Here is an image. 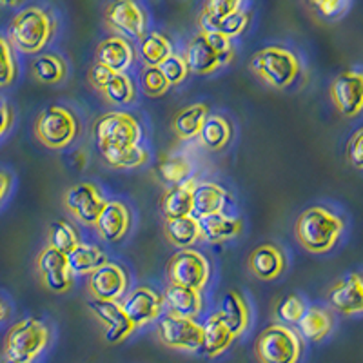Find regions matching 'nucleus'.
Instances as JSON below:
<instances>
[{
	"mask_svg": "<svg viewBox=\"0 0 363 363\" xmlns=\"http://www.w3.org/2000/svg\"><path fill=\"white\" fill-rule=\"evenodd\" d=\"M347 220L329 206H311L301 211L294 223L298 244L311 255H327L342 242Z\"/></svg>",
	"mask_w": 363,
	"mask_h": 363,
	"instance_id": "obj_1",
	"label": "nucleus"
},
{
	"mask_svg": "<svg viewBox=\"0 0 363 363\" xmlns=\"http://www.w3.org/2000/svg\"><path fill=\"white\" fill-rule=\"evenodd\" d=\"M249 69L272 89H291L303 73V62L285 45H265L249 60Z\"/></svg>",
	"mask_w": 363,
	"mask_h": 363,
	"instance_id": "obj_2",
	"label": "nucleus"
},
{
	"mask_svg": "<svg viewBox=\"0 0 363 363\" xmlns=\"http://www.w3.org/2000/svg\"><path fill=\"white\" fill-rule=\"evenodd\" d=\"M57 33V21L48 9L29 6L21 9L9 24L11 45L24 55H40Z\"/></svg>",
	"mask_w": 363,
	"mask_h": 363,
	"instance_id": "obj_3",
	"label": "nucleus"
},
{
	"mask_svg": "<svg viewBox=\"0 0 363 363\" xmlns=\"http://www.w3.org/2000/svg\"><path fill=\"white\" fill-rule=\"evenodd\" d=\"M51 343L50 325L37 316H28L13 323L4 336L2 354L6 362L33 363Z\"/></svg>",
	"mask_w": 363,
	"mask_h": 363,
	"instance_id": "obj_4",
	"label": "nucleus"
},
{
	"mask_svg": "<svg viewBox=\"0 0 363 363\" xmlns=\"http://www.w3.org/2000/svg\"><path fill=\"white\" fill-rule=\"evenodd\" d=\"M142 136L144 129L140 120L129 111L115 109L102 113L93 122V138L100 155L140 144Z\"/></svg>",
	"mask_w": 363,
	"mask_h": 363,
	"instance_id": "obj_5",
	"label": "nucleus"
},
{
	"mask_svg": "<svg viewBox=\"0 0 363 363\" xmlns=\"http://www.w3.org/2000/svg\"><path fill=\"white\" fill-rule=\"evenodd\" d=\"M306 352V340L294 327L271 323L255 340V358L258 363H300Z\"/></svg>",
	"mask_w": 363,
	"mask_h": 363,
	"instance_id": "obj_6",
	"label": "nucleus"
},
{
	"mask_svg": "<svg viewBox=\"0 0 363 363\" xmlns=\"http://www.w3.org/2000/svg\"><path fill=\"white\" fill-rule=\"evenodd\" d=\"M35 136L44 147L60 151L80 136V120L73 109L60 104L48 106L35 120Z\"/></svg>",
	"mask_w": 363,
	"mask_h": 363,
	"instance_id": "obj_7",
	"label": "nucleus"
},
{
	"mask_svg": "<svg viewBox=\"0 0 363 363\" xmlns=\"http://www.w3.org/2000/svg\"><path fill=\"white\" fill-rule=\"evenodd\" d=\"M157 338L162 345L173 351L199 352L203 345V323L165 311L157 322Z\"/></svg>",
	"mask_w": 363,
	"mask_h": 363,
	"instance_id": "obj_8",
	"label": "nucleus"
},
{
	"mask_svg": "<svg viewBox=\"0 0 363 363\" xmlns=\"http://www.w3.org/2000/svg\"><path fill=\"white\" fill-rule=\"evenodd\" d=\"M167 284L184 285L203 291L211 281V262L203 252L191 249H178L165 265Z\"/></svg>",
	"mask_w": 363,
	"mask_h": 363,
	"instance_id": "obj_9",
	"label": "nucleus"
},
{
	"mask_svg": "<svg viewBox=\"0 0 363 363\" xmlns=\"http://www.w3.org/2000/svg\"><path fill=\"white\" fill-rule=\"evenodd\" d=\"M104 22L113 35L129 40H140L149 31L147 11L136 0H111L104 9Z\"/></svg>",
	"mask_w": 363,
	"mask_h": 363,
	"instance_id": "obj_10",
	"label": "nucleus"
},
{
	"mask_svg": "<svg viewBox=\"0 0 363 363\" xmlns=\"http://www.w3.org/2000/svg\"><path fill=\"white\" fill-rule=\"evenodd\" d=\"M64 207L79 223L95 227L109 200L95 182H79L64 193Z\"/></svg>",
	"mask_w": 363,
	"mask_h": 363,
	"instance_id": "obj_11",
	"label": "nucleus"
},
{
	"mask_svg": "<svg viewBox=\"0 0 363 363\" xmlns=\"http://www.w3.org/2000/svg\"><path fill=\"white\" fill-rule=\"evenodd\" d=\"M120 303L136 329L158 322L167 309L164 293L157 291L155 287H149V285H138L131 289L120 300Z\"/></svg>",
	"mask_w": 363,
	"mask_h": 363,
	"instance_id": "obj_12",
	"label": "nucleus"
},
{
	"mask_svg": "<svg viewBox=\"0 0 363 363\" xmlns=\"http://www.w3.org/2000/svg\"><path fill=\"white\" fill-rule=\"evenodd\" d=\"M329 96L336 111L345 118H356L363 113V71L345 69L329 86Z\"/></svg>",
	"mask_w": 363,
	"mask_h": 363,
	"instance_id": "obj_13",
	"label": "nucleus"
},
{
	"mask_svg": "<svg viewBox=\"0 0 363 363\" xmlns=\"http://www.w3.org/2000/svg\"><path fill=\"white\" fill-rule=\"evenodd\" d=\"M129 284L131 277L124 265L118 262H106L87 277V293L93 300L120 301L129 293Z\"/></svg>",
	"mask_w": 363,
	"mask_h": 363,
	"instance_id": "obj_14",
	"label": "nucleus"
},
{
	"mask_svg": "<svg viewBox=\"0 0 363 363\" xmlns=\"http://www.w3.org/2000/svg\"><path fill=\"white\" fill-rule=\"evenodd\" d=\"M37 271L42 285L55 294H66L73 289L74 274L66 252L45 245L37 256Z\"/></svg>",
	"mask_w": 363,
	"mask_h": 363,
	"instance_id": "obj_15",
	"label": "nucleus"
},
{
	"mask_svg": "<svg viewBox=\"0 0 363 363\" xmlns=\"http://www.w3.org/2000/svg\"><path fill=\"white\" fill-rule=\"evenodd\" d=\"M93 316L102 323L104 327V340L109 345H118L125 342L129 336L136 330L129 316L125 314L124 307L120 301H108V300H93L87 303Z\"/></svg>",
	"mask_w": 363,
	"mask_h": 363,
	"instance_id": "obj_16",
	"label": "nucleus"
},
{
	"mask_svg": "<svg viewBox=\"0 0 363 363\" xmlns=\"http://www.w3.org/2000/svg\"><path fill=\"white\" fill-rule=\"evenodd\" d=\"M327 306L342 316L363 314V281L359 272H351L335 281L327 291Z\"/></svg>",
	"mask_w": 363,
	"mask_h": 363,
	"instance_id": "obj_17",
	"label": "nucleus"
},
{
	"mask_svg": "<svg viewBox=\"0 0 363 363\" xmlns=\"http://www.w3.org/2000/svg\"><path fill=\"white\" fill-rule=\"evenodd\" d=\"M287 255L284 247L274 242H264L256 245L249 255V271L255 278L262 281H274L281 277L287 269Z\"/></svg>",
	"mask_w": 363,
	"mask_h": 363,
	"instance_id": "obj_18",
	"label": "nucleus"
},
{
	"mask_svg": "<svg viewBox=\"0 0 363 363\" xmlns=\"http://www.w3.org/2000/svg\"><path fill=\"white\" fill-rule=\"evenodd\" d=\"M133 225L131 207L122 200H109L104 207L102 215L96 222L95 229L100 238L108 244H118L129 235Z\"/></svg>",
	"mask_w": 363,
	"mask_h": 363,
	"instance_id": "obj_19",
	"label": "nucleus"
},
{
	"mask_svg": "<svg viewBox=\"0 0 363 363\" xmlns=\"http://www.w3.org/2000/svg\"><path fill=\"white\" fill-rule=\"evenodd\" d=\"M138 53L133 42L120 35H109L102 38L95 51V62L102 64L115 73H128Z\"/></svg>",
	"mask_w": 363,
	"mask_h": 363,
	"instance_id": "obj_20",
	"label": "nucleus"
},
{
	"mask_svg": "<svg viewBox=\"0 0 363 363\" xmlns=\"http://www.w3.org/2000/svg\"><path fill=\"white\" fill-rule=\"evenodd\" d=\"M184 58H186L191 74H199V77H207L227 66L203 31H199L187 42Z\"/></svg>",
	"mask_w": 363,
	"mask_h": 363,
	"instance_id": "obj_21",
	"label": "nucleus"
},
{
	"mask_svg": "<svg viewBox=\"0 0 363 363\" xmlns=\"http://www.w3.org/2000/svg\"><path fill=\"white\" fill-rule=\"evenodd\" d=\"M335 311L329 306H311L307 307L306 314L301 316L300 323L296 325V330L301 335L306 342L320 343L333 335L336 327Z\"/></svg>",
	"mask_w": 363,
	"mask_h": 363,
	"instance_id": "obj_22",
	"label": "nucleus"
},
{
	"mask_svg": "<svg viewBox=\"0 0 363 363\" xmlns=\"http://www.w3.org/2000/svg\"><path fill=\"white\" fill-rule=\"evenodd\" d=\"M218 313L223 322L227 323V327L233 330L235 338H240L251 325L252 313L251 307H249V301L245 300L244 294L236 289H229L223 293L222 300H220Z\"/></svg>",
	"mask_w": 363,
	"mask_h": 363,
	"instance_id": "obj_23",
	"label": "nucleus"
},
{
	"mask_svg": "<svg viewBox=\"0 0 363 363\" xmlns=\"http://www.w3.org/2000/svg\"><path fill=\"white\" fill-rule=\"evenodd\" d=\"M199 178L189 177L182 184L171 186L164 191L160 199V211L164 218H180V216L193 215V194Z\"/></svg>",
	"mask_w": 363,
	"mask_h": 363,
	"instance_id": "obj_24",
	"label": "nucleus"
},
{
	"mask_svg": "<svg viewBox=\"0 0 363 363\" xmlns=\"http://www.w3.org/2000/svg\"><path fill=\"white\" fill-rule=\"evenodd\" d=\"M164 236L173 247L191 249L203 240L202 223L194 215L180 218H164Z\"/></svg>",
	"mask_w": 363,
	"mask_h": 363,
	"instance_id": "obj_25",
	"label": "nucleus"
},
{
	"mask_svg": "<svg viewBox=\"0 0 363 363\" xmlns=\"http://www.w3.org/2000/svg\"><path fill=\"white\" fill-rule=\"evenodd\" d=\"M211 115V109L206 102H194L191 106H186L184 109L173 116L171 122V131L177 136L178 140L187 142L199 138L207 116Z\"/></svg>",
	"mask_w": 363,
	"mask_h": 363,
	"instance_id": "obj_26",
	"label": "nucleus"
},
{
	"mask_svg": "<svg viewBox=\"0 0 363 363\" xmlns=\"http://www.w3.org/2000/svg\"><path fill=\"white\" fill-rule=\"evenodd\" d=\"M165 307L171 313H177L186 318H196L203 311V296L202 291L184 287V285L167 284L164 289Z\"/></svg>",
	"mask_w": 363,
	"mask_h": 363,
	"instance_id": "obj_27",
	"label": "nucleus"
},
{
	"mask_svg": "<svg viewBox=\"0 0 363 363\" xmlns=\"http://www.w3.org/2000/svg\"><path fill=\"white\" fill-rule=\"evenodd\" d=\"M235 335L233 330L227 327V323L223 322L220 313L211 314L207 318V322L203 323V345L202 352L209 359H216L223 354V352L229 351V347L235 343Z\"/></svg>",
	"mask_w": 363,
	"mask_h": 363,
	"instance_id": "obj_28",
	"label": "nucleus"
},
{
	"mask_svg": "<svg viewBox=\"0 0 363 363\" xmlns=\"http://www.w3.org/2000/svg\"><path fill=\"white\" fill-rule=\"evenodd\" d=\"M229 193L216 182H199L193 194V215L196 218H206L209 215L223 213Z\"/></svg>",
	"mask_w": 363,
	"mask_h": 363,
	"instance_id": "obj_29",
	"label": "nucleus"
},
{
	"mask_svg": "<svg viewBox=\"0 0 363 363\" xmlns=\"http://www.w3.org/2000/svg\"><path fill=\"white\" fill-rule=\"evenodd\" d=\"M203 240L209 244H223L238 238L244 233V222L238 216H229L225 213H216L206 218H200Z\"/></svg>",
	"mask_w": 363,
	"mask_h": 363,
	"instance_id": "obj_30",
	"label": "nucleus"
},
{
	"mask_svg": "<svg viewBox=\"0 0 363 363\" xmlns=\"http://www.w3.org/2000/svg\"><path fill=\"white\" fill-rule=\"evenodd\" d=\"M233 135H235V129H233L231 120L225 118L223 115L211 113L196 140L203 149L216 153V151H222L229 145V142L233 140Z\"/></svg>",
	"mask_w": 363,
	"mask_h": 363,
	"instance_id": "obj_31",
	"label": "nucleus"
},
{
	"mask_svg": "<svg viewBox=\"0 0 363 363\" xmlns=\"http://www.w3.org/2000/svg\"><path fill=\"white\" fill-rule=\"evenodd\" d=\"M136 53L144 62V66H162V64L174 53L171 40L160 31H147L138 40Z\"/></svg>",
	"mask_w": 363,
	"mask_h": 363,
	"instance_id": "obj_32",
	"label": "nucleus"
},
{
	"mask_svg": "<svg viewBox=\"0 0 363 363\" xmlns=\"http://www.w3.org/2000/svg\"><path fill=\"white\" fill-rule=\"evenodd\" d=\"M67 62L57 53H40L31 64V74L37 82L45 86H57L67 79Z\"/></svg>",
	"mask_w": 363,
	"mask_h": 363,
	"instance_id": "obj_33",
	"label": "nucleus"
},
{
	"mask_svg": "<svg viewBox=\"0 0 363 363\" xmlns=\"http://www.w3.org/2000/svg\"><path fill=\"white\" fill-rule=\"evenodd\" d=\"M69 267L74 277H89L91 272L102 267L108 260V255L100 245L95 244H80L67 255Z\"/></svg>",
	"mask_w": 363,
	"mask_h": 363,
	"instance_id": "obj_34",
	"label": "nucleus"
},
{
	"mask_svg": "<svg viewBox=\"0 0 363 363\" xmlns=\"http://www.w3.org/2000/svg\"><path fill=\"white\" fill-rule=\"evenodd\" d=\"M100 95L111 106H131L138 99L135 80L128 73H113L109 82L102 87Z\"/></svg>",
	"mask_w": 363,
	"mask_h": 363,
	"instance_id": "obj_35",
	"label": "nucleus"
},
{
	"mask_svg": "<svg viewBox=\"0 0 363 363\" xmlns=\"http://www.w3.org/2000/svg\"><path fill=\"white\" fill-rule=\"evenodd\" d=\"M102 160L106 162L108 167L118 171H129V169H138V167H144L149 160H151V155H149V149L142 144L131 145V147L118 149V151H111V153L100 155Z\"/></svg>",
	"mask_w": 363,
	"mask_h": 363,
	"instance_id": "obj_36",
	"label": "nucleus"
},
{
	"mask_svg": "<svg viewBox=\"0 0 363 363\" xmlns=\"http://www.w3.org/2000/svg\"><path fill=\"white\" fill-rule=\"evenodd\" d=\"M82 244L79 229L66 220H55L48 227V245L69 255L77 245Z\"/></svg>",
	"mask_w": 363,
	"mask_h": 363,
	"instance_id": "obj_37",
	"label": "nucleus"
},
{
	"mask_svg": "<svg viewBox=\"0 0 363 363\" xmlns=\"http://www.w3.org/2000/svg\"><path fill=\"white\" fill-rule=\"evenodd\" d=\"M307 301L296 293H291L287 296H284L281 300H278V303L274 306V320L278 323H284V325L296 327L300 323L301 316L306 314L307 311Z\"/></svg>",
	"mask_w": 363,
	"mask_h": 363,
	"instance_id": "obj_38",
	"label": "nucleus"
},
{
	"mask_svg": "<svg viewBox=\"0 0 363 363\" xmlns=\"http://www.w3.org/2000/svg\"><path fill=\"white\" fill-rule=\"evenodd\" d=\"M245 0H203V8L200 13V29L207 28L213 22H218L222 18L235 15L242 11Z\"/></svg>",
	"mask_w": 363,
	"mask_h": 363,
	"instance_id": "obj_39",
	"label": "nucleus"
},
{
	"mask_svg": "<svg viewBox=\"0 0 363 363\" xmlns=\"http://www.w3.org/2000/svg\"><path fill=\"white\" fill-rule=\"evenodd\" d=\"M158 173H160L162 180L171 184V186H177V184H182L184 180L193 177V164L184 155H173V157L160 162Z\"/></svg>",
	"mask_w": 363,
	"mask_h": 363,
	"instance_id": "obj_40",
	"label": "nucleus"
},
{
	"mask_svg": "<svg viewBox=\"0 0 363 363\" xmlns=\"http://www.w3.org/2000/svg\"><path fill=\"white\" fill-rule=\"evenodd\" d=\"M140 87L142 93L149 99H160L171 89V84L165 79L160 66H144L140 71Z\"/></svg>",
	"mask_w": 363,
	"mask_h": 363,
	"instance_id": "obj_41",
	"label": "nucleus"
},
{
	"mask_svg": "<svg viewBox=\"0 0 363 363\" xmlns=\"http://www.w3.org/2000/svg\"><path fill=\"white\" fill-rule=\"evenodd\" d=\"M249 24H251V15L242 9V11L235 13V15H229V17L222 18V21L213 22V24L200 29V31H218V33L225 35V37L236 38L245 33V29L249 28Z\"/></svg>",
	"mask_w": 363,
	"mask_h": 363,
	"instance_id": "obj_42",
	"label": "nucleus"
},
{
	"mask_svg": "<svg viewBox=\"0 0 363 363\" xmlns=\"http://www.w3.org/2000/svg\"><path fill=\"white\" fill-rule=\"evenodd\" d=\"M18 66L13 53V45L8 38L0 37V89L11 86L17 80Z\"/></svg>",
	"mask_w": 363,
	"mask_h": 363,
	"instance_id": "obj_43",
	"label": "nucleus"
},
{
	"mask_svg": "<svg viewBox=\"0 0 363 363\" xmlns=\"http://www.w3.org/2000/svg\"><path fill=\"white\" fill-rule=\"evenodd\" d=\"M160 69L164 71L165 79L169 80L171 87L184 84L187 80V77L191 74L189 67H187L186 58H184V55H178V53L171 55V57L167 58L164 64H162Z\"/></svg>",
	"mask_w": 363,
	"mask_h": 363,
	"instance_id": "obj_44",
	"label": "nucleus"
},
{
	"mask_svg": "<svg viewBox=\"0 0 363 363\" xmlns=\"http://www.w3.org/2000/svg\"><path fill=\"white\" fill-rule=\"evenodd\" d=\"M345 158L354 169L363 171V125L356 129L351 138L347 140Z\"/></svg>",
	"mask_w": 363,
	"mask_h": 363,
	"instance_id": "obj_45",
	"label": "nucleus"
},
{
	"mask_svg": "<svg viewBox=\"0 0 363 363\" xmlns=\"http://www.w3.org/2000/svg\"><path fill=\"white\" fill-rule=\"evenodd\" d=\"M113 73H115V71L108 69V67L102 66V64L95 62V64H93V66H91V69H89V82H91V86L95 87V89L100 93V91H102V87L109 82V79H111V77H113Z\"/></svg>",
	"mask_w": 363,
	"mask_h": 363,
	"instance_id": "obj_46",
	"label": "nucleus"
},
{
	"mask_svg": "<svg viewBox=\"0 0 363 363\" xmlns=\"http://www.w3.org/2000/svg\"><path fill=\"white\" fill-rule=\"evenodd\" d=\"M13 122H15L13 108L8 102H2V100H0V138L13 128Z\"/></svg>",
	"mask_w": 363,
	"mask_h": 363,
	"instance_id": "obj_47",
	"label": "nucleus"
},
{
	"mask_svg": "<svg viewBox=\"0 0 363 363\" xmlns=\"http://www.w3.org/2000/svg\"><path fill=\"white\" fill-rule=\"evenodd\" d=\"M13 186V177L8 173V171L0 169V203L4 202L6 196L9 194Z\"/></svg>",
	"mask_w": 363,
	"mask_h": 363,
	"instance_id": "obj_48",
	"label": "nucleus"
},
{
	"mask_svg": "<svg viewBox=\"0 0 363 363\" xmlns=\"http://www.w3.org/2000/svg\"><path fill=\"white\" fill-rule=\"evenodd\" d=\"M73 165L79 171L86 169V165H87L86 151H82V149H77V151H74V153H73Z\"/></svg>",
	"mask_w": 363,
	"mask_h": 363,
	"instance_id": "obj_49",
	"label": "nucleus"
},
{
	"mask_svg": "<svg viewBox=\"0 0 363 363\" xmlns=\"http://www.w3.org/2000/svg\"><path fill=\"white\" fill-rule=\"evenodd\" d=\"M9 314H11V307H9V303L4 298L0 296V323L6 322L9 318Z\"/></svg>",
	"mask_w": 363,
	"mask_h": 363,
	"instance_id": "obj_50",
	"label": "nucleus"
},
{
	"mask_svg": "<svg viewBox=\"0 0 363 363\" xmlns=\"http://www.w3.org/2000/svg\"><path fill=\"white\" fill-rule=\"evenodd\" d=\"M24 0H0L2 6H9V8H15V6H21Z\"/></svg>",
	"mask_w": 363,
	"mask_h": 363,
	"instance_id": "obj_51",
	"label": "nucleus"
},
{
	"mask_svg": "<svg viewBox=\"0 0 363 363\" xmlns=\"http://www.w3.org/2000/svg\"><path fill=\"white\" fill-rule=\"evenodd\" d=\"M325 2H327V0H309V4L313 6L314 9H316V8H320V6H322V4H325Z\"/></svg>",
	"mask_w": 363,
	"mask_h": 363,
	"instance_id": "obj_52",
	"label": "nucleus"
},
{
	"mask_svg": "<svg viewBox=\"0 0 363 363\" xmlns=\"http://www.w3.org/2000/svg\"><path fill=\"white\" fill-rule=\"evenodd\" d=\"M0 363H11V362H6V359H4V362H0Z\"/></svg>",
	"mask_w": 363,
	"mask_h": 363,
	"instance_id": "obj_53",
	"label": "nucleus"
},
{
	"mask_svg": "<svg viewBox=\"0 0 363 363\" xmlns=\"http://www.w3.org/2000/svg\"><path fill=\"white\" fill-rule=\"evenodd\" d=\"M362 281H363V274H362Z\"/></svg>",
	"mask_w": 363,
	"mask_h": 363,
	"instance_id": "obj_54",
	"label": "nucleus"
}]
</instances>
